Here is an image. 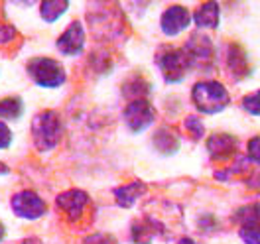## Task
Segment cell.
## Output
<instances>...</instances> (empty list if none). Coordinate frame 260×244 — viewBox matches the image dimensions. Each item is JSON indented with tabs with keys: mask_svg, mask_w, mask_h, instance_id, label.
<instances>
[{
	"mask_svg": "<svg viewBox=\"0 0 260 244\" xmlns=\"http://www.w3.org/2000/svg\"><path fill=\"white\" fill-rule=\"evenodd\" d=\"M63 134L61 118L55 111H44L32 120V140L38 152H49L59 144Z\"/></svg>",
	"mask_w": 260,
	"mask_h": 244,
	"instance_id": "cell-1",
	"label": "cell"
},
{
	"mask_svg": "<svg viewBox=\"0 0 260 244\" xmlns=\"http://www.w3.org/2000/svg\"><path fill=\"white\" fill-rule=\"evenodd\" d=\"M191 98L195 107L205 114H215L225 111L231 102L227 89L217 81H201L195 83L191 89Z\"/></svg>",
	"mask_w": 260,
	"mask_h": 244,
	"instance_id": "cell-2",
	"label": "cell"
},
{
	"mask_svg": "<svg viewBox=\"0 0 260 244\" xmlns=\"http://www.w3.org/2000/svg\"><path fill=\"white\" fill-rule=\"evenodd\" d=\"M26 71L32 77V81L44 89H57L67 79L63 65L51 57H34L28 61Z\"/></svg>",
	"mask_w": 260,
	"mask_h": 244,
	"instance_id": "cell-3",
	"label": "cell"
},
{
	"mask_svg": "<svg viewBox=\"0 0 260 244\" xmlns=\"http://www.w3.org/2000/svg\"><path fill=\"white\" fill-rule=\"evenodd\" d=\"M158 67L162 71L164 79L168 83H178L185 75L187 67H189V55L185 49L170 48L164 49L158 55Z\"/></svg>",
	"mask_w": 260,
	"mask_h": 244,
	"instance_id": "cell-4",
	"label": "cell"
},
{
	"mask_svg": "<svg viewBox=\"0 0 260 244\" xmlns=\"http://www.w3.org/2000/svg\"><path fill=\"white\" fill-rule=\"evenodd\" d=\"M10 207L12 211L16 213L20 219H28V221H36L40 217H44L48 207H46V201L38 195L36 191H20L16 195L12 197L10 201Z\"/></svg>",
	"mask_w": 260,
	"mask_h": 244,
	"instance_id": "cell-5",
	"label": "cell"
},
{
	"mask_svg": "<svg viewBox=\"0 0 260 244\" xmlns=\"http://www.w3.org/2000/svg\"><path fill=\"white\" fill-rule=\"evenodd\" d=\"M156 113L146 98H134L124 109V122L132 132H142L154 122Z\"/></svg>",
	"mask_w": 260,
	"mask_h": 244,
	"instance_id": "cell-6",
	"label": "cell"
},
{
	"mask_svg": "<svg viewBox=\"0 0 260 244\" xmlns=\"http://www.w3.org/2000/svg\"><path fill=\"white\" fill-rule=\"evenodd\" d=\"M55 205L57 209H61L65 213V217L69 221H79L83 217V213L89 205V195L83 191V189H69L63 191L55 197Z\"/></svg>",
	"mask_w": 260,
	"mask_h": 244,
	"instance_id": "cell-7",
	"label": "cell"
},
{
	"mask_svg": "<svg viewBox=\"0 0 260 244\" xmlns=\"http://www.w3.org/2000/svg\"><path fill=\"white\" fill-rule=\"evenodd\" d=\"M55 46L63 55H79L85 46V30H83L81 22H71L67 30L59 36Z\"/></svg>",
	"mask_w": 260,
	"mask_h": 244,
	"instance_id": "cell-8",
	"label": "cell"
},
{
	"mask_svg": "<svg viewBox=\"0 0 260 244\" xmlns=\"http://www.w3.org/2000/svg\"><path fill=\"white\" fill-rule=\"evenodd\" d=\"M189 22H191L189 10L176 4V6H170V8L164 12L160 24H162L164 33H168V36H178L179 32H183V30L189 26Z\"/></svg>",
	"mask_w": 260,
	"mask_h": 244,
	"instance_id": "cell-9",
	"label": "cell"
},
{
	"mask_svg": "<svg viewBox=\"0 0 260 244\" xmlns=\"http://www.w3.org/2000/svg\"><path fill=\"white\" fill-rule=\"evenodd\" d=\"M207 150L215 160H227L237 150V140L229 134H215L207 142Z\"/></svg>",
	"mask_w": 260,
	"mask_h": 244,
	"instance_id": "cell-10",
	"label": "cell"
},
{
	"mask_svg": "<svg viewBox=\"0 0 260 244\" xmlns=\"http://www.w3.org/2000/svg\"><path fill=\"white\" fill-rule=\"evenodd\" d=\"M144 193H146V183H142V181H132V183L124 185V187L114 189V199H116L118 207L130 209V207L134 205V201H136L138 197H142Z\"/></svg>",
	"mask_w": 260,
	"mask_h": 244,
	"instance_id": "cell-11",
	"label": "cell"
},
{
	"mask_svg": "<svg viewBox=\"0 0 260 244\" xmlns=\"http://www.w3.org/2000/svg\"><path fill=\"white\" fill-rule=\"evenodd\" d=\"M193 22L197 28H217L219 26V4L205 2L193 14Z\"/></svg>",
	"mask_w": 260,
	"mask_h": 244,
	"instance_id": "cell-12",
	"label": "cell"
},
{
	"mask_svg": "<svg viewBox=\"0 0 260 244\" xmlns=\"http://www.w3.org/2000/svg\"><path fill=\"white\" fill-rule=\"evenodd\" d=\"M185 51H187V55H191V57L207 59L213 53V44L209 42L207 36H203V33H193V36L189 38L187 46H185Z\"/></svg>",
	"mask_w": 260,
	"mask_h": 244,
	"instance_id": "cell-13",
	"label": "cell"
},
{
	"mask_svg": "<svg viewBox=\"0 0 260 244\" xmlns=\"http://www.w3.org/2000/svg\"><path fill=\"white\" fill-rule=\"evenodd\" d=\"M154 146L158 148V152H162V154H166V156H170V154H176V152H178L179 140L172 130L162 128V130L156 132V136H154Z\"/></svg>",
	"mask_w": 260,
	"mask_h": 244,
	"instance_id": "cell-14",
	"label": "cell"
},
{
	"mask_svg": "<svg viewBox=\"0 0 260 244\" xmlns=\"http://www.w3.org/2000/svg\"><path fill=\"white\" fill-rule=\"evenodd\" d=\"M69 8V2L65 0H46L40 6V14L46 22H55L59 16H63Z\"/></svg>",
	"mask_w": 260,
	"mask_h": 244,
	"instance_id": "cell-15",
	"label": "cell"
},
{
	"mask_svg": "<svg viewBox=\"0 0 260 244\" xmlns=\"http://www.w3.org/2000/svg\"><path fill=\"white\" fill-rule=\"evenodd\" d=\"M22 111H24L22 98L6 97L0 100V118H4V120H16L22 116Z\"/></svg>",
	"mask_w": 260,
	"mask_h": 244,
	"instance_id": "cell-16",
	"label": "cell"
},
{
	"mask_svg": "<svg viewBox=\"0 0 260 244\" xmlns=\"http://www.w3.org/2000/svg\"><path fill=\"white\" fill-rule=\"evenodd\" d=\"M132 240L134 244H152L154 240V223L140 221L132 227Z\"/></svg>",
	"mask_w": 260,
	"mask_h": 244,
	"instance_id": "cell-17",
	"label": "cell"
},
{
	"mask_svg": "<svg viewBox=\"0 0 260 244\" xmlns=\"http://www.w3.org/2000/svg\"><path fill=\"white\" fill-rule=\"evenodd\" d=\"M241 238L244 244H260V221H252L241 227Z\"/></svg>",
	"mask_w": 260,
	"mask_h": 244,
	"instance_id": "cell-18",
	"label": "cell"
},
{
	"mask_svg": "<svg viewBox=\"0 0 260 244\" xmlns=\"http://www.w3.org/2000/svg\"><path fill=\"white\" fill-rule=\"evenodd\" d=\"M185 130L191 134L193 140H201L203 134H205V128H203V122L197 118V116H187L185 118Z\"/></svg>",
	"mask_w": 260,
	"mask_h": 244,
	"instance_id": "cell-19",
	"label": "cell"
},
{
	"mask_svg": "<svg viewBox=\"0 0 260 244\" xmlns=\"http://www.w3.org/2000/svg\"><path fill=\"white\" fill-rule=\"evenodd\" d=\"M243 109L248 114H254V116H260V91L248 95V97L243 98Z\"/></svg>",
	"mask_w": 260,
	"mask_h": 244,
	"instance_id": "cell-20",
	"label": "cell"
},
{
	"mask_svg": "<svg viewBox=\"0 0 260 244\" xmlns=\"http://www.w3.org/2000/svg\"><path fill=\"white\" fill-rule=\"evenodd\" d=\"M83 244H118V240L114 238L113 234H89Z\"/></svg>",
	"mask_w": 260,
	"mask_h": 244,
	"instance_id": "cell-21",
	"label": "cell"
},
{
	"mask_svg": "<svg viewBox=\"0 0 260 244\" xmlns=\"http://www.w3.org/2000/svg\"><path fill=\"white\" fill-rule=\"evenodd\" d=\"M248 158L254 163H260V136L248 142Z\"/></svg>",
	"mask_w": 260,
	"mask_h": 244,
	"instance_id": "cell-22",
	"label": "cell"
},
{
	"mask_svg": "<svg viewBox=\"0 0 260 244\" xmlns=\"http://www.w3.org/2000/svg\"><path fill=\"white\" fill-rule=\"evenodd\" d=\"M16 38V28L14 26H0V46H4V44H8V42H12Z\"/></svg>",
	"mask_w": 260,
	"mask_h": 244,
	"instance_id": "cell-23",
	"label": "cell"
},
{
	"mask_svg": "<svg viewBox=\"0 0 260 244\" xmlns=\"http://www.w3.org/2000/svg\"><path fill=\"white\" fill-rule=\"evenodd\" d=\"M10 144H12V132L4 122H0V150L8 148Z\"/></svg>",
	"mask_w": 260,
	"mask_h": 244,
	"instance_id": "cell-24",
	"label": "cell"
},
{
	"mask_svg": "<svg viewBox=\"0 0 260 244\" xmlns=\"http://www.w3.org/2000/svg\"><path fill=\"white\" fill-rule=\"evenodd\" d=\"M22 244H44L40 238H36V236H30V238H26V240H22Z\"/></svg>",
	"mask_w": 260,
	"mask_h": 244,
	"instance_id": "cell-25",
	"label": "cell"
},
{
	"mask_svg": "<svg viewBox=\"0 0 260 244\" xmlns=\"http://www.w3.org/2000/svg\"><path fill=\"white\" fill-rule=\"evenodd\" d=\"M6 173H8V165H4L0 162V176H6Z\"/></svg>",
	"mask_w": 260,
	"mask_h": 244,
	"instance_id": "cell-26",
	"label": "cell"
},
{
	"mask_svg": "<svg viewBox=\"0 0 260 244\" xmlns=\"http://www.w3.org/2000/svg\"><path fill=\"white\" fill-rule=\"evenodd\" d=\"M4 236H6V228H4V225L0 223V242L4 240Z\"/></svg>",
	"mask_w": 260,
	"mask_h": 244,
	"instance_id": "cell-27",
	"label": "cell"
}]
</instances>
